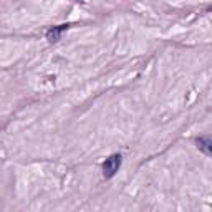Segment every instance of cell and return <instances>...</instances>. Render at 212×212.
I'll use <instances>...</instances> for the list:
<instances>
[{
	"label": "cell",
	"mask_w": 212,
	"mask_h": 212,
	"mask_svg": "<svg viewBox=\"0 0 212 212\" xmlns=\"http://www.w3.org/2000/svg\"><path fill=\"white\" fill-rule=\"evenodd\" d=\"M195 144L199 148V151H202L204 154H207L212 158V136H200L195 139Z\"/></svg>",
	"instance_id": "3957f363"
},
{
	"label": "cell",
	"mask_w": 212,
	"mask_h": 212,
	"mask_svg": "<svg viewBox=\"0 0 212 212\" xmlns=\"http://www.w3.org/2000/svg\"><path fill=\"white\" fill-rule=\"evenodd\" d=\"M68 23H65V25H56V27H51L48 32H46V38H48V42L50 43H56L62 38L63 32H67L68 30Z\"/></svg>",
	"instance_id": "7a4b0ae2"
},
{
	"label": "cell",
	"mask_w": 212,
	"mask_h": 212,
	"mask_svg": "<svg viewBox=\"0 0 212 212\" xmlns=\"http://www.w3.org/2000/svg\"><path fill=\"white\" fill-rule=\"evenodd\" d=\"M121 162H123V156L121 154H111L106 161L103 162V176H104V179H111L113 176L116 174L118 171H119V167H121Z\"/></svg>",
	"instance_id": "6da1fadb"
},
{
	"label": "cell",
	"mask_w": 212,
	"mask_h": 212,
	"mask_svg": "<svg viewBox=\"0 0 212 212\" xmlns=\"http://www.w3.org/2000/svg\"><path fill=\"white\" fill-rule=\"evenodd\" d=\"M78 2H83V0H78Z\"/></svg>",
	"instance_id": "277c9868"
}]
</instances>
